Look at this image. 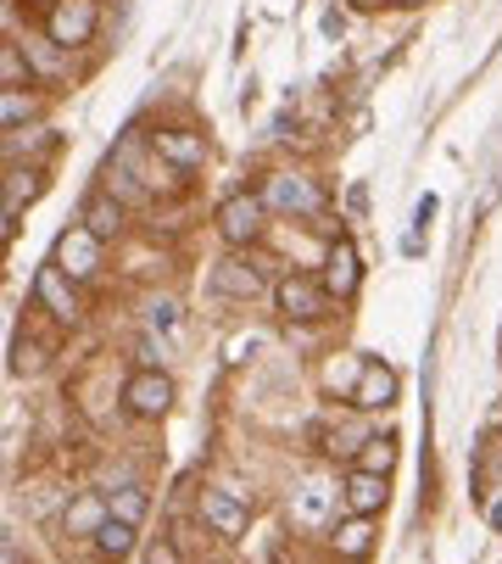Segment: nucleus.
I'll use <instances>...</instances> for the list:
<instances>
[{
	"label": "nucleus",
	"instance_id": "423d86ee",
	"mask_svg": "<svg viewBox=\"0 0 502 564\" xmlns=\"http://www.w3.org/2000/svg\"><path fill=\"white\" fill-rule=\"evenodd\" d=\"M118 397H123V409L134 420H162L167 409H174V380H167V369H134Z\"/></svg>",
	"mask_w": 502,
	"mask_h": 564
},
{
	"label": "nucleus",
	"instance_id": "a211bd4d",
	"mask_svg": "<svg viewBox=\"0 0 502 564\" xmlns=\"http://www.w3.org/2000/svg\"><path fill=\"white\" fill-rule=\"evenodd\" d=\"M56 145H62V134L45 129V123H34V129H23V134H7V163H18V156H23L29 169H40V156H51Z\"/></svg>",
	"mask_w": 502,
	"mask_h": 564
},
{
	"label": "nucleus",
	"instance_id": "bb28decb",
	"mask_svg": "<svg viewBox=\"0 0 502 564\" xmlns=\"http://www.w3.org/2000/svg\"><path fill=\"white\" fill-rule=\"evenodd\" d=\"M179 313H185V307H179L174 296H151V302H145V330L174 336V330H179Z\"/></svg>",
	"mask_w": 502,
	"mask_h": 564
},
{
	"label": "nucleus",
	"instance_id": "f8f14e48",
	"mask_svg": "<svg viewBox=\"0 0 502 564\" xmlns=\"http://www.w3.org/2000/svg\"><path fill=\"white\" fill-rule=\"evenodd\" d=\"M341 498H347V514H363V520H374V514L385 509V498H391V475L347 469V480H341Z\"/></svg>",
	"mask_w": 502,
	"mask_h": 564
},
{
	"label": "nucleus",
	"instance_id": "5701e85b",
	"mask_svg": "<svg viewBox=\"0 0 502 564\" xmlns=\"http://www.w3.org/2000/svg\"><path fill=\"white\" fill-rule=\"evenodd\" d=\"M134 531H140V525H129V520H107V525L96 531V553H101L107 564H123V558L134 553Z\"/></svg>",
	"mask_w": 502,
	"mask_h": 564
},
{
	"label": "nucleus",
	"instance_id": "e433bc0d",
	"mask_svg": "<svg viewBox=\"0 0 502 564\" xmlns=\"http://www.w3.org/2000/svg\"><path fill=\"white\" fill-rule=\"evenodd\" d=\"M352 7H358V12H374V7H385V0H352Z\"/></svg>",
	"mask_w": 502,
	"mask_h": 564
},
{
	"label": "nucleus",
	"instance_id": "2f4dec72",
	"mask_svg": "<svg viewBox=\"0 0 502 564\" xmlns=\"http://www.w3.org/2000/svg\"><path fill=\"white\" fill-rule=\"evenodd\" d=\"M430 218H436V196H425V202H418V207H413V229H425Z\"/></svg>",
	"mask_w": 502,
	"mask_h": 564
},
{
	"label": "nucleus",
	"instance_id": "7c9ffc66",
	"mask_svg": "<svg viewBox=\"0 0 502 564\" xmlns=\"http://www.w3.org/2000/svg\"><path fill=\"white\" fill-rule=\"evenodd\" d=\"M145 564H185V553H179V542L156 536V542H145Z\"/></svg>",
	"mask_w": 502,
	"mask_h": 564
},
{
	"label": "nucleus",
	"instance_id": "f03ea898",
	"mask_svg": "<svg viewBox=\"0 0 502 564\" xmlns=\"http://www.w3.org/2000/svg\"><path fill=\"white\" fill-rule=\"evenodd\" d=\"M45 40L62 51H84L101 34V0H51L45 7Z\"/></svg>",
	"mask_w": 502,
	"mask_h": 564
},
{
	"label": "nucleus",
	"instance_id": "6ab92c4d",
	"mask_svg": "<svg viewBox=\"0 0 502 564\" xmlns=\"http://www.w3.org/2000/svg\"><path fill=\"white\" fill-rule=\"evenodd\" d=\"M40 96L34 90H0V123H7V134H23L40 123Z\"/></svg>",
	"mask_w": 502,
	"mask_h": 564
},
{
	"label": "nucleus",
	"instance_id": "c9c22d12",
	"mask_svg": "<svg viewBox=\"0 0 502 564\" xmlns=\"http://www.w3.org/2000/svg\"><path fill=\"white\" fill-rule=\"evenodd\" d=\"M485 520H491V531H502V503H491V509H485Z\"/></svg>",
	"mask_w": 502,
	"mask_h": 564
},
{
	"label": "nucleus",
	"instance_id": "20e7f679",
	"mask_svg": "<svg viewBox=\"0 0 502 564\" xmlns=\"http://www.w3.org/2000/svg\"><path fill=\"white\" fill-rule=\"evenodd\" d=\"M263 202H269V213H285V218H324L329 213L318 180L313 174H291V169L263 180Z\"/></svg>",
	"mask_w": 502,
	"mask_h": 564
},
{
	"label": "nucleus",
	"instance_id": "a878e982",
	"mask_svg": "<svg viewBox=\"0 0 502 564\" xmlns=\"http://www.w3.org/2000/svg\"><path fill=\"white\" fill-rule=\"evenodd\" d=\"M101 185H107V191H112V196H118L123 207H145V202H151V191H145V185H140L134 174H123V169H112V163H107V174H101Z\"/></svg>",
	"mask_w": 502,
	"mask_h": 564
},
{
	"label": "nucleus",
	"instance_id": "dca6fc26",
	"mask_svg": "<svg viewBox=\"0 0 502 564\" xmlns=\"http://www.w3.org/2000/svg\"><path fill=\"white\" fill-rule=\"evenodd\" d=\"M112 520V503H107V492H78L67 509H62V531L67 536H90L96 542V531Z\"/></svg>",
	"mask_w": 502,
	"mask_h": 564
},
{
	"label": "nucleus",
	"instance_id": "72a5a7b5",
	"mask_svg": "<svg viewBox=\"0 0 502 564\" xmlns=\"http://www.w3.org/2000/svg\"><path fill=\"white\" fill-rule=\"evenodd\" d=\"M347 202H352V213H363V207H369V185H352V196H347Z\"/></svg>",
	"mask_w": 502,
	"mask_h": 564
},
{
	"label": "nucleus",
	"instance_id": "aec40b11",
	"mask_svg": "<svg viewBox=\"0 0 502 564\" xmlns=\"http://www.w3.org/2000/svg\"><path fill=\"white\" fill-rule=\"evenodd\" d=\"M45 196V169H29V163H7V213L29 207Z\"/></svg>",
	"mask_w": 502,
	"mask_h": 564
},
{
	"label": "nucleus",
	"instance_id": "39448f33",
	"mask_svg": "<svg viewBox=\"0 0 502 564\" xmlns=\"http://www.w3.org/2000/svg\"><path fill=\"white\" fill-rule=\"evenodd\" d=\"M274 302H280V313H285V325H324L329 307H335L329 285L313 280V274H285V280L274 285Z\"/></svg>",
	"mask_w": 502,
	"mask_h": 564
},
{
	"label": "nucleus",
	"instance_id": "473e14b6",
	"mask_svg": "<svg viewBox=\"0 0 502 564\" xmlns=\"http://www.w3.org/2000/svg\"><path fill=\"white\" fill-rule=\"evenodd\" d=\"M341 29H347V18L329 7V12H324V34H329V40H341Z\"/></svg>",
	"mask_w": 502,
	"mask_h": 564
},
{
	"label": "nucleus",
	"instance_id": "c756f323",
	"mask_svg": "<svg viewBox=\"0 0 502 564\" xmlns=\"http://www.w3.org/2000/svg\"><path fill=\"white\" fill-rule=\"evenodd\" d=\"M40 369H45V347L18 341V347H12V375H40Z\"/></svg>",
	"mask_w": 502,
	"mask_h": 564
},
{
	"label": "nucleus",
	"instance_id": "4be33fe9",
	"mask_svg": "<svg viewBox=\"0 0 502 564\" xmlns=\"http://www.w3.org/2000/svg\"><path fill=\"white\" fill-rule=\"evenodd\" d=\"M0 85L7 90H34V62H29V51L18 40L0 45Z\"/></svg>",
	"mask_w": 502,
	"mask_h": 564
},
{
	"label": "nucleus",
	"instance_id": "412c9836",
	"mask_svg": "<svg viewBox=\"0 0 502 564\" xmlns=\"http://www.w3.org/2000/svg\"><path fill=\"white\" fill-rule=\"evenodd\" d=\"M363 369H369V358H363V352H341V358H329V364H324V391H341V397L352 402V397H358Z\"/></svg>",
	"mask_w": 502,
	"mask_h": 564
},
{
	"label": "nucleus",
	"instance_id": "4468645a",
	"mask_svg": "<svg viewBox=\"0 0 502 564\" xmlns=\"http://www.w3.org/2000/svg\"><path fill=\"white\" fill-rule=\"evenodd\" d=\"M123 218H129V207L107 185H96L90 196H84V207H78V224L90 229V235H101V240H118L123 235Z\"/></svg>",
	"mask_w": 502,
	"mask_h": 564
},
{
	"label": "nucleus",
	"instance_id": "f3484780",
	"mask_svg": "<svg viewBox=\"0 0 502 564\" xmlns=\"http://www.w3.org/2000/svg\"><path fill=\"white\" fill-rule=\"evenodd\" d=\"M329 547L341 553V558H369V547H374V520H363V514H347V520H335L329 525Z\"/></svg>",
	"mask_w": 502,
	"mask_h": 564
},
{
	"label": "nucleus",
	"instance_id": "c85d7f7f",
	"mask_svg": "<svg viewBox=\"0 0 502 564\" xmlns=\"http://www.w3.org/2000/svg\"><path fill=\"white\" fill-rule=\"evenodd\" d=\"M167 358H174V347H167V336L145 330V336H140V369H162Z\"/></svg>",
	"mask_w": 502,
	"mask_h": 564
},
{
	"label": "nucleus",
	"instance_id": "6e6552de",
	"mask_svg": "<svg viewBox=\"0 0 502 564\" xmlns=\"http://www.w3.org/2000/svg\"><path fill=\"white\" fill-rule=\"evenodd\" d=\"M263 291H269V274H263L258 258L229 252V258L212 269V296H223V302H251V296H263Z\"/></svg>",
	"mask_w": 502,
	"mask_h": 564
},
{
	"label": "nucleus",
	"instance_id": "cd10ccee",
	"mask_svg": "<svg viewBox=\"0 0 502 564\" xmlns=\"http://www.w3.org/2000/svg\"><path fill=\"white\" fill-rule=\"evenodd\" d=\"M23 51H29L34 73H45V78H62V73H67V62H62V45H51V40H45V45H29V40H23Z\"/></svg>",
	"mask_w": 502,
	"mask_h": 564
},
{
	"label": "nucleus",
	"instance_id": "2eb2a0df",
	"mask_svg": "<svg viewBox=\"0 0 502 564\" xmlns=\"http://www.w3.org/2000/svg\"><path fill=\"white\" fill-rule=\"evenodd\" d=\"M396 391H402L396 369L380 364V358H369V369H363V380H358V397H352V409H358V414H380V409H391V402H396Z\"/></svg>",
	"mask_w": 502,
	"mask_h": 564
},
{
	"label": "nucleus",
	"instance_id": "1a4fd4ad",
	"mask_svg": "<svg viewBox=\"0 0 502 564\" xmlns=\"http://www.w3.org/2000/svg\"><path fill=\"white\" fill-rule=\"evenodd\" d=\"M151 145H156L162 163H167V169H179V174H196V169L207 163V134H201V129H185V123L156 129Z\"/></svg>",
	"mask_w": 502,
	"mask_h": 564
},
{
	"label": "nucleus",
	"instance_id": "7ed1b4c3",
	"mask_svg": "<svg viewBox=\"0 0 502 564\" xmlns=\"http://www.w3.org/2000/svg\"><path fill=\"white\" fill-rule=\"evenodd\" d=\"M51 263H56L73 285H84V280H96V274H101V263H107V240L90 235L84 224H67V229L56 235V247H51Z\"/></svg>",
	"mask_w": 502,
	"mask_h": 564
},
{
	"label": "nucleus",
	"instance_id": "f257e3e1",
	"mask_svg": "<svg viewBox=\"0 0 502 564\" xmlns=\"http://www.w3.org/2000/svg\"><path fill=\"white\" fill-rule=\"evenodd\" d=\"M212 224H218V235H223V247L251 252V247L269 235V202H263V191H234V196H223V207L212 213Z\"/></svg>",
	"mask_w": 502,
	"mask_h": 564
},
{
	"label": "nucleus",
	"instance_id": "9d476101",
	"mask_svg": "<svg viewBox=\"0 0 502 564\" xmlns=\"http://www.w3.org/2000/svg\"><path fill=\"white\" fill-rule=\"evenodd\" d=\"M201 520H207V531H212V536H223V542H240V536H245V520H251V509H245V498H240V492L207 487V492H201Z\"/></svg>",
	"mask_w": 502,
	"mask_h": 564
},
{
	"label": "nucleus",
	"instance_id": "393cba45",
	"mask_svg": "<svg viewBox=\"0 0 502 564\" xmlns=\"http://www.w3.org/2000/svg\"><path fill=\"white\" fill-rule=\"evenodd\" d=\"M352 469H369V475H391L396 469V436L385 431V436H369V447L358 453V464Z\"/></svg>",
	"mask_w": 502,
	"mask_h": 564
},
{
	"label": "nucleus",
	"instance_id": "f704fd0d",
	"mask_svg": "<svg viewBox=\"0 0 502 564\" xmlns=\"http://www.w3.org/2000/svg\"><path fill=\"white\" fill-rule=\"evenodd\" d=\"M0 553H7V564H18V536L7 531V542H0Z\"/></svg>",
	"mask_w": 502,
	"mask_h": 564
},
{
	"label": "nucleus",
	"instance_id": "0eeeda50",
	"mask_svg": "<svg viewBox=\"0 0 502 564\" xmlns=\"http://www.w3.org/2000/svg\"><path fill=\"white\" fill-rule=\"evenodd\" d=\"M34 302H40V313H51L62 330H73L78 318H84V296H78V285L56 269V263H45L40 274H34Z\"/></svg>",
	"mask_w": 502,
	"mask_h": 564
},
{
	"label": "nucleus",
	"instance_id": "4c0bfd02",
	"mask_svg": "<svg viewBox=\"0 0 502 564\" xmlns=\"http://www.w3.org/2000/svg\"><path fill=\"white\" fill-rule=\"evenodd\" d=\"M385 7H425V0H385Z\"/></svg>",
	"mask_w": 502,
	"mask_h": 564
},
{
	"label": "nucleus",
	"instance_id": "b1692460",
	"mask_svg": "<svg viewBox=\"0 0 502 564\" xmlns=\"http://www.w3.org/2000/svg\"><path fill=\"white\" fill-rule=\"evenodd\" d=\"M107 503H112V520H129V525H140V520H145V509H151V498H145L140 480H123V487H112V492H107Z\"/></svg>",
	"mask_w": 502,
	"mask_h": 564
},
{
	"label": "nucleus",
	"instance_id": "9b49d317",
	"mask_svg": "<svg viewBox=\"0 0 502 564\" xmlns=\"http://www.w3.org/2000/svg\"><path fill=\"white\" fill-rule=\"evenodd\" d=\"M324 285H329V296H335V302H347V296L363 285V258H358V247H352V235H335V240H329Z\"/></svg>",
	"mask_w": 502,
	"mask_h": 564
},
{
	"label": "nucleus",
	"instance_id": "ddd939ff",
	"mask_svg": "<svg viewBox=\"0 0 502 564\" xmlns=\"http://www.w3.org/2000/svg\"><path fill=\"white\" fill-rule=\"evenodd\" d=\"M335 509H347V498L329 487V480H302V492L291 503L296 525H335Z\"/></svg>",
	"mask_w": 502,
	"mask_h": 564
}]
</instances>
